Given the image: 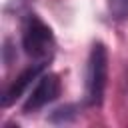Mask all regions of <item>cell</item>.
<instances>
[{"label":"cell","instance_id":"cell-3","mask_svg":"<svg viewBox=\"0 0 128 128\" xmlns=\"http://www.w3.org/2000/svg\"><path fill=\"white\" fill-rule=\"evenodd\" d=\"M60 90H62V84H60V78L58 74H52V72H44L38 80H36V86L32 88L28 100L24 102V112L30 114V112H36L40 108H44L46 104L54 102L58 96H60Z\"/></svg>","mask_w":128,"mask_h":128},{"label":"cell","instance_id":"cell-2","mask_svg":"<svg viewBox=\"0 0 128 128\" xmlns=\"http://www.w3.org/2000/svg\"><path fill=\"white\" fill-rule=\"evenodd\" d=\"M106 80H108V50L102 42H94L90 56H88V64H86L84 100L88 106H100L102 104Z\"/></svg>","mask_w":128,"mask_h":128},{"label":"cell","instance_id":"cell-4","mask_svg":"<svg viewBox=\"0 0 128 128\" xmlns=\"http://www.w3.org/2000/svg\"><path fill=\"white\" fill-rule=\"evenodd\" d=\"M44 66H46V62H34V64H30L28 68H24L12 82H10V86L4 90V94H2V106H10V104H14L26 90H28V86H32V82L34 80H38L42 74H44Z\"/></svg>","mask_w":128,"mask_h":128},{"label":"cell","instance_id":"cell-5","mask_svg":"<svg viewBox=\"0 0 128 128\" xmlns=\"http://www.w3.org/2000/svg\"><path fill=\"white\" fill-rule=\"evenodd\" d=\"M108 12L114 20H128V0H108Z\"/></svg>","mask_w":128,"mask_h":128},{"label":"cell","instance_id":"cell-1","mask_svg":"<svg viewBox=\"0 0 128 128\" xmlns=\"http://www.w3.org/2000/svg\"><path fill=\"white\" fill-rule=\"evenodd\" d=\"M54 34L52 28L36 14H26V18L22 20V48L24 52L38 60V62H46L52 52H54Z\"/></svg>","mask_w":128,"mask_h":128}]
</instances>
